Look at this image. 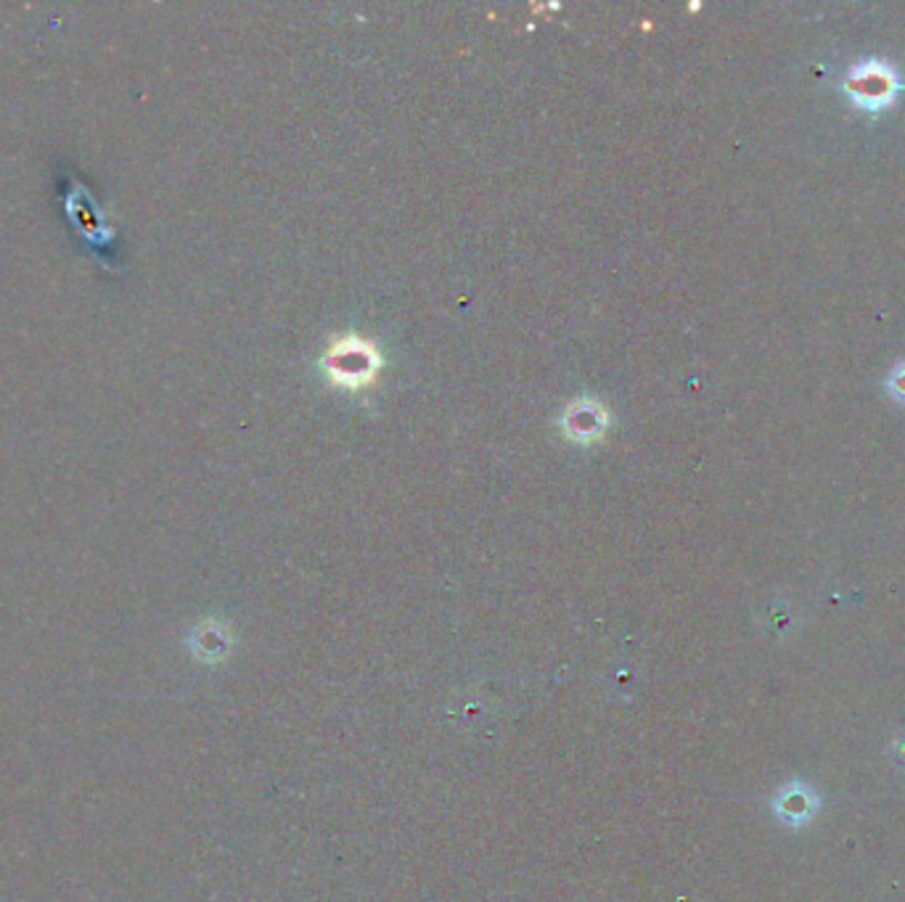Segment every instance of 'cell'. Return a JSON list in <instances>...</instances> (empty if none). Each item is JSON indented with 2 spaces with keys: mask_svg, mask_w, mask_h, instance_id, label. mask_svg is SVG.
I'll return each mask as SVG.
<instances>
[{
  "mask_svg": "<svg viewBox=\"0 0 905 902\" xmlns=\"http://www.w3.org/2000/svg\"><path fill=\"white\" fill-rule=\"evenodd\" d=\"M901 88H903L901 75L895 72V67L889 65V61L882 59L855 61V65L847 69L845 80H842V90H845L847 98H851L858 109L868 111V115H876V111L893 107Z\"/></svg>",
  "mask_w": 905,
  "mask_h": 902,
  "instance_id": "6da1fadb",
  "label": "cell"
},
{
  "mask_svg": "<svg viewBox=\"0 0 905 902\" xmlns=\"http://www.w3.org/2000/svg\"><path fill=\"white\" fill-rule=\"evenodd\" d=\"M329 366L334 379H339L342 384H366V379H374V370L379 368V358L374 355L371 345H364L358 339H347L331 349Z\"/></svg>",
  "mask_w": 905,
  "mask_h": 902,
  "instance_id": "7a4b0ae2",
  "label": "cell"
},
{
  "mask_svg": "<svg viewBox=\"0 0 905 902\" xmlns=\"http://www.w3.org/2000/svg\"><path fill=\"white\" fill-rule=\"evenodd\" d=\"M567 432L573 435L575 439H588V437H596L598 432H601L604 426V418L598 414V408H588L586 403L580 405H573L567 414Z\"/></svg>",
  "mask_w": 905,
  "mask_h": 902,
  "instance_id": "3957f363",
  "label": "cell"
},
{
  "mask_svg": "<svg viewBox=\"0 0 905 902\" xmlns=\"http://www.w3.org/2000/svg\"><path fill=\"white\" fill-rule=\"evenodd\" d=\"M784 802L786 805L782 807V815L789 817V821L792 817H795V821H803V817L816 807V800H813L810 794H786Z\"/></svg>",
  "mask_w": 905,
  "mask_h": 902,
  "instance_id": "277c9868",
  "label": "cell"
},
{
  "mask_svg": "<svg viewBox=\"0 0 905 902\" xmlns=\"http://www.w3.org/2000/svg\"><path fill=\"white\" fill-rule=\"evenodd\" d=\"M887 389H889V395H893L897 403H905V360L897 363V366L889 370Z\"/></svg>",
  "mask_w": 905,
  "mask_h": 902,
  "instance_id": "5b68a950",
  "label": "cell"
}]
</instances>
